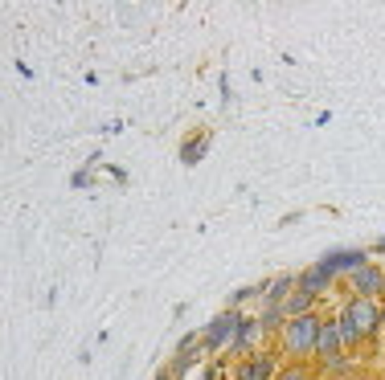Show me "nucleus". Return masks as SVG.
<instances>
[{
  "mask_svg": "<svg viewBox=\"0 0 385 380\" xmlns=\"http://www.w3.org/2000/svg\"><path fill=\"white\" fill-rule=\"evenodd\" d=\"M320 323L316 315H300V319H291L283 327V347L287 352H295V356H307V352H316L320 344Z\"/></svg>",
  "mask_w": 385,
  "mask_h": 380,
  "instance_id": "nucleus-1",
  "label": "nucleus"
},
{
  "mask_svg": "<svg viewBox=\"0 0 385 380\" xmlns=\"http://www.w3.org/2000/svg\"><path fill=\"white\" fill-rule=\"evenodd\" d=\"M238 319H242L238 311H221L218 319H213V323L205 327V347H230V344H234Z\"/></svg>",
  "mask_w": 385,
  "mask_h": 380,
  "instance_id": "nucleus-2",
  "label": "nucleus"
},
{
  "mask_svg": "<svg viewBox=\"0 0 385 380\" xmlns=\"http://www.w3.org/2000/svg\"><path fill=\"white\" fill-rule=\"evenodd\" d=\"M344 311H349V319L357 323V331H361V335L377 331V323H381V311H377V303H373V298H352Z\"/></svg>",
  "mask_w": 385,
  "mask_h": 380,
  "instance_id": "nucleus-3",
  "label": "nucleus"
},
{
  "mask_svg": "<svg viewBox=\"0 0 385 380\" xmlns=\"http://www.w3.org/2000/svg\"><path fill=\"white\" fill-rule=\"evenodd\" d=\"M349 282H352V291H357V298H373V295H381L385 291V274L381 270H373V266H361Z\"/></svg>",
  "mask_w": 385,
  "mask_h": 380,
  "instance_id": "nucleus-4",
  "label": "nucleus"
},
{
  "mask_svg": "<svg viewBox=\"0 0 385 380\" xmlns=\"http://www.w3.org/2000/svg\"><path fill=\"white\" fill-rule=\"evenodd\" d=\"M275 376V356H246L238 364V380H270Z\"/></svg>",
  "mask_w": 385,
  "mask_h": 380,
  "instance_id": "nucleus-5",
  "label": "nucleus"
},
{
  "mask_svg": "<svg viewBox=\"0 0 385 380\" xmlns=\"http://www.w3.org/2000/svg\"><path fill=\"white\" fill-rule=\"evenodd\" d=\"M328 278H332V274H328V270H324V262H320V266H312L307 274H300V278H295V291H303V295L316 298L320 291L328 286Z\"/></svg>",
  "mask_w": 385,
  "mask_h": 380,
  "instance_id": "nucleus-6",
  "label": "nucleus"
},
{
  "mask_svg": "<svg viewBox=\"0 0 385 380\" xmlns=\"http://www.w3.org/2000/svg\"><path fill=\"white\" fill-rule=\"evenodd\" d=\"M361 266H365L361 254H332V258H324V270H328V274H340V270H344V274H357Z\"/></svg>",
  "mask_w": 385,
  "mask_h": 380,
  "instance_id": "nucleus-7",
  "label": "nucleus"
},
{
  "mask_svg": "<svg viewBox=\"0 0 385 380\" xmlns=\"http://www.w3.org/2000/svg\"><path fill=\"white\" fill-rule=\"evenodd\" d=\"M340 347H344V340H340V327H336V323H324V327H320L316 352H320V356H336Z\"/></svg>",
  "mask_w": 385,
  "mask_h": 380,
  "instance_id": "nucleus-8",
  "label": "nucleus"
},
{
  "mask_svg": "<svg viewBox=\"0 0 385 380\" xmlns=\"http://www.w3.org/2000/svg\"><path fill=\"white\" fill-rule=\"evenodd\" d=\"M295 286V278H275L267 286V307H283V295Z\"/></svg>",
  "mask_w": 385,
  "mask_h": 380,
  "instance_id": "nucleus-9",
  "label": "nucleus"
},
{
  "mask_svg": "<svg viewBox=\"0 0 385 380\" xmlns=\"http://www.w3.org/2000/svg\"><path fill=\"white\" fill-rule=\"evenodd\" d=\"M307 307H312V295H303V291H295V295L283 303V311L291 315V319H300V315H312Z\"/></svg>",
  "mask_w": 385,
  "mask_h": 380,
  "instance_id": "nucleus-10",
  "label": "nucleus"
},
{
  "mask_svg": "<svg viewBox=\"0 0 385 380\" xmlns=\"http://www.w3.org/2000/svg\"><path fill=\"white\" fill-rule=\"evenodd\" d=\"M250 335H254V323L250 319H238V327H234V352H246V347H250Z\"/></svg>",
  "mask_w": 385,
  "mask_h": 380,
  "instance_id": "nucleus-11",
  "label": "nucleus"
},
{
  "mask_svg": "<svg viewBox=\"0 0 385 380\" xmlns=\"http://www.w3.org/2000/svg\"><path fill=\"white\" fill-rule=\"evenodd\" d=\"M336 327H340V340H344V347L361 340V331H357V323L349 319V311H340V319H336Z\"/></svg>",
  "mask_w": 385,
  "mask_h": 380,
  "instance_id": "nucleus-12",
  "label": "nucleus"
},
{
  "mask_svg": "<svg viewBox=\"0 0 385 380\" xmlns=\"http://www.w3.org/2000/svg\"><path fill=\"white\" fill-rule=\"evenodd\" d=\"M201 151H205V139L197 135V139H193V143L184 148V164H197V160H201Z\"/></svg>",
  "mask_w": 385,
  "mask_h": 380,
  "instance_id": "nucleus-13",
  "label": "nucleus"
},
{
  "mask_svg": "<svg viewBox=\"0 0 385 380\" xmlns=\"http://www.w3.org/2000/svg\"><path fill=\"white\" fill-rule=\"evenodd\" d=\"M279 311H283V307H267V315H263V327H267V331L279 327Z\"/></svg>",
  "mask_w": 385,
  "mask_h": 380,
  "instance_id": "nucleus-14",
  "label": "nucleus"
},
{
  "mask_svg": "<svg viewBox=\"0 0 385 380\" xmlns=\"http://www.w3.org/2000/svg\"><path fill=\"white\" fill-rule=\"evenodd\" d=\"M279 380H312V372L307 368H287V372H279Z\"/></svg>",
  "mask_w": 385,
  "mask_h": 380,
  "instance_id": "nucleus-15",
  "label": "nucleus"
},
{
  "mask_svg": "<svg viewBox=\"0 0 385 380\" xmlns=\"http://www.w3.org/2000/svg\"><path fill=\"white\" fill-rule=\"evenodd\" d=\"M254 295V286H242V291H234V295H230V303H242V298H250Z\"/></svg>",
  "mask_w": 385,
  "mask_h": 380,
  "instance_id": "nucleus-16",
  "label": "nucleus"
},
{
  "mask_svg": "<svg viewBox=\"0 0 385 380\" xmlns=\"http://www.w3.org/2000/svg\"><path fill=\"white\" fill-rule=\"evenodd\" d=\"M70 184H74V188H83V184H90V176H86V168H83V172H74V180H70Z\"/></svg>",
  "mask_w": 385,
  "mask_h": 380,
  "instance_id": "nucleus-17",
  "label": "nucleus"
},
{
  "mask_svg": "<svg viewBox=\"0 0 385 380\" xmlns=\"http://www.w3.org/2000/svg\"><path fill=\"white\" fill-rule=\"evenodd\" d=\"M381 319H385V307H381Z\"/></svg>",
  "mask_w": 385,
  "mask_h": 380,
  "instance_id": "nucleus-18",
  "label": "nucleus"
}]
</instances>
